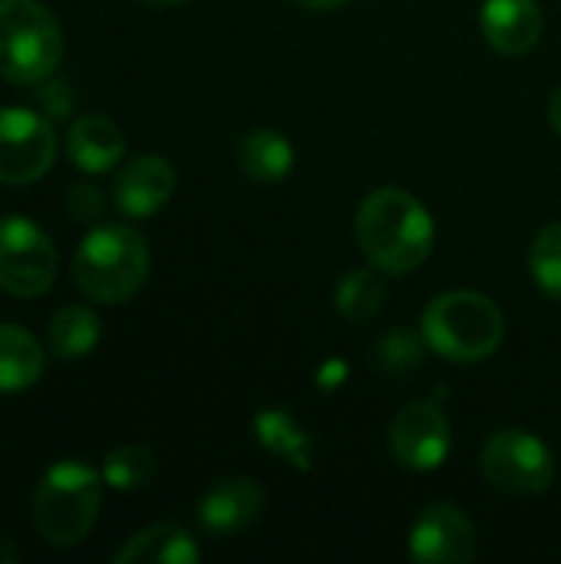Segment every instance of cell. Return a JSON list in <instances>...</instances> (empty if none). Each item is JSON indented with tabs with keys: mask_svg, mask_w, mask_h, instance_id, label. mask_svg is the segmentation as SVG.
<instances>
[{
	"mask_svg": "<svg viewBox=\"0 0 561 564\" xmlns=\"http://www.w3.org/2000/svg\"><path fill=\"white\" fill-rule=\"evenodd\" d=\"M433 215L403 188H377L357 212V241L384 274H410L433 251Z\"/></svg>",
	"mask_w": 561,
	"mask_h": 564,
	"instance_id": "obj_1",
	"label": "cell"
},
{
	"mask_svg": "<svg viewBox=\"0 0 561 564\" xmlns=\"http://www.w3.org/2000/svg\"><path fill=\"white\" fill-rule=\"evenodd\" d=\"M506 317L493 297L476 291H446L423 311V340L453 364H479L503 344Z\"/></svg>",
	"mask_w": 561,
	"mask_h": 564,
	"instance_id": "obj_2",
	"label": "cell"
},
{
	"mask_svg": "<svg viewBox=\"0 0 561 564\" xmlns=\"http://www.w3.org/2000/svg\"><path fill=\"white\" fill-rule=\"evenodd\" d=\"M145 274L149 248L145 238L129 225L93 228L73 258V281L96 304L129 301L142 288Z\"/></svg>",
	"mask_w": 561,
	"mask_h": 564,
	"instance_id": "obj_3",
	"label": "cell"
},
{
	"mask_svg": "<svg viewBox=\"0 0 561 564\" xmlns=\"http://www.w3.org/2000/svg\"><path fill=\"white\" fill-rule=\"evenodd\" d=\"M103 502V473L63 459L46 469L33 496V529L53 549L79 545L96 525Z\"/></svg>",
	"mask_w": 561,
	"mask_h": 564,
	"instance_id": "obj_4",
	"label": "cell"
},
{
	"mask_svg": "<svg viewBox=\"0 0 561 564\" xmlns=\"http://www.w3.org/2000/svg\"><path fill=\"white\" fill-rule=\"evenodd\" d=\"M63 59V33L40 0H0V76L40 86Z\"/></svg>",
	"mask_w": 561,
	"mask_h": 564,
	"instance_id": "obj_5",
	"label": "cell"
},
{
	"mask_svg": "<svg viewBox=\"0 0 561 564\" xmlns=\"http://www.w3.org/2000/svg\"><path fill=\"white\" fill-rule=\"evenodd\" d=\"M56 271L53 238L23 215H0V288L13 297H40L53 288Z\"/></svg>",
	"mask_w": 561,
	"mask_h": 564,
	"instance_id": "obj_6",
	"label": "cell"
},
{
	"mask_svg": "<svg viewBox=\"0 0 561 564\" xmlns=\"http://www.w3.org/2000/svg\"><path fill=\"white\" fill-rule=\"evenodd\" d=\"M483 476L509 496H539L555 479L549 446L526 430H499L483 446Z\"/></svg>",
	"mask_w": 561,
	"mask_h": 564,
	"instance_id": "obj_7",
	"label": "cell"
},
{
	"mask_svg": "<svg viewBox=\"0 0 561 564\" xmlns=\"http://www.w3.org/2000/svg\"><path fill=\"white\" fill-rule=\"evenodd\" d=\"M56 159V135L43 112L3 106L0 109V185H30L50 172Z\"/></svg>",
	"mask_w": 561,
	"mask_h": 564,
	"instance_id": "obj_8",
	"label": "cell"
},
{
	"mask_svg": "<svg viewBox=\"0 0 561 564\" xmlns=\"http://www.w3.org/2000/svg\"><path fill=\"white\" fill-rule=\"evenodd\" d=\"M450 446H453L450 423L443 410L430 400L403 406L390 426V453L407 469H417V473L440 469L443 459L450 456Z\"/></svg>",
	"mask_w": 561,
	"mask_h": 564,
	"instance_id": "obj_9",
	"label": "cell"
},
{
	"mask_svg": "<svg viewBox=\"0 0 561 564\" xmlns=\"http://www.w3.org/2000/svg\"><path fill=\"white\" fill-rule=\"evenodd\" d=\"M410 555L423 564H466L476 558V529L460 506H427L410 532Z\"/></svg>",
	"mask_w": 561,
	"mask_h": 564,
	"instance_id": "obj_10",
	"label": "cell"
},
{
	"mask_svg": "<svg viewBox=\"0 0 561 564\" xmlns=\"http://www.w3.org/2000/svg\"><path fill=\"white\" fill-rule=\"evenodd\" d=\"M265 512V492L255 479H222L198 502V522L208 535H238Z\"/></svg>",
	"mask_w": 561,
	"mask_h": 564,
	"instance_id": "obj_11",
	"label": "cell"
},
{
	"mask_svg": "<svg viewBox=\"0 0 561 564\" xmlns=\"http://www.w3.org/2000/svg\"><path fill=\"white\" fill-rule=\"evenodd\" d=\"M175 192V169L162 155H139L132 159L112 185L116 208L129 218L155 215Z\"/></svg>",
	"mask_w": 561,
	"mask_h": 564,
	"instance_id": "obj_12",
	"label": "cell"
},
{
	"mask_svg": "<svg viewBox=\"0 0 561 564\" xmlns=\"http://www.w3.org/2000/svg\"><path fill=\"white\" fill-rule=\"evenodd\" d=\"M479 23L489 46L506 56L529 53L542 36V10L536 0H486Z\"/></svg>",
	"mask_w": 561,
	"mask_h": 564,
	"instance_id": "obj_13",
	"label": "cell"
},
{
	"mask_svg": "<svg viewBox=\"0 0 561 564\" xmlns=\"http://www.w3.org/2000/svg\"><path fill=\"white\" fill-rule=\"evenodd\" d=\"M122 152H126V135L109 116L73 119V126L66 132V155L79 172H86V175L109 172V169H116Z\"/></svg>",
	"mask_w": 561,
	"mask_h": 564,
	"instance_id": "obj_14",
	"label": "cell"
},
{
	"mask_svg": "<svg viewBox=\"0 0 561 564\" xmlns=\"http://www.w3.org/2000/svg\"><path fill=\"white\" fill-rule=\"evenodd\" d=\"M202 558L195 539L172 522H159L149 525L142 532H136L116 555V564H195Z\"/></svg>",
	"mask_w": 561,
	"mask_h": 564,
	"instance_id": "obj_15",
	"label": "cell"
},
{
	"mask_svg": "<svg viewBox=\"0 0 561 564\" xmlns=\"http://www.w3.org/2000/svg\"><path fill=\"white\" fill-rule=\"evenodd\" d=\"M43 367L36 337L17 324H0V393L30 390L43 377Z\"/></svg>",
	"mask_w": 561,
	"mask_h": 564,
	"instance_id": "obj_16",
	"label": "cell"
},
{
	"mask_svg": "<svg viewBox=\"0 0 561 564\" xmlns=\"http://www.w3.org/2000/svg\"><path fill=\"white\" fill-rule=\"evenodd\" d=\"M235 159H238V165H241V172L248 178H255V182H281L294 165V149L281 132L255 129V132L238 139Z\"/></svg>",
	"mask_w": 561,
	"mask_h": 564,
	"instance_id": "obj_17",
	"label": "cell"
},
{
	"mask_svg": "<svg viewBox=\"0 0 561 564\" xmlns=\"http://www.w3.org/2000/svg\"><path fill=\"white\" fill-rule=\"evenodd\" d=\"M255 436L258 443L274 453L278 459H284L288 466L308 473L311 469V456H314V443L311 436L298 426L294 416H288L284 410H265L255 416Z\"/></svg>",
	"mask_w": 561,
	"mask_h": 564,
	"instance_id": "obj_18",
	"label": "cell"
},
{
	"mask_svg": "<svg viewBox=\"0 0 561 564\" xmlns=\"http://www.w3.org/2000/svg\"><path fill=\"white\" fill-rule=\"evenodd\" d=\"M99 344V317L83 304H66L50 321V354L60 360H79Z\"/></svg>",
	"mask_w": 561,
	"mask_h": 564,
	"instance_id": "obj_19",
	"label": "cell"
},
{
	"mask_svg": "<svg viewBox=\"0 0 561 564\" xmlns=\"http://www.w3.org/2000/svg\"><path fill=\"white\" fill-rule=\"evenodd\" d=\"M103 482L116 492H136L145 489L155 476V456L145 446H116L103 459Z\"/></svg>",
	"mask_w": 561,
	"mask_h": 564,
	"instance_id": "obj_20",
	"label": "cell"
},
{
	"mask_svg": "<svg viewBox=\"0 0 561 564\" xmlns=\"http://www.w3.org/2000/svg\"><path fill=\"white\" fill-rule=\"evenodd\" d=\"M337 311L347 321H367L374 314H380L384 301H387V288L380 281L377 271H350L341 284H337Z\"/></svg>",
	"mask_w": 561,
	"mask_h": 564,
	"instance_id": "obj_21",
	"label": "cell"
},
{
	"mask_svg": "<svg viewBox=\"0 0 561 564\" xmlns=\"http://www.w3.org/2000/svg\"><path fill=\"white\" fill-rule=\"evenodd\" d=\"M529 271L549 297L561 301V221L542 228L539 238L532 241Z\"/></svg>",
	"mask_w": 561,
	"mask_h": 564,
	"instance_id": "obj_22",
	"label": "cell"
},
{
	"mask_svg": "<svg viewBox=\"0 0 561 564\" xmlns=\"http://www.w3.org/2000/svg\"><path fill=\"white\" fill-rule=\"evenodd\" d=\"M33 99L40 106V112L53 122V119H69L73 106H76V96H73V86L66 79H43L40 86H33Z\"/></svg>",
	"mask_w": 561,
	"mask_h": 564,
	"instance_id": "obj_23",
	"label": "cell"
},
{
	"mask_svg": "<svg viewBox=\"0 0 561 564\" xmlns=\"http://www.w3.org/2000/svg\"><path fill=\"white\" fill-rule=\"evenodd\" d=\"M420 340L417 337H410V334H390V337H384V344L377 347V357H380V364L387 367V370H407V367H413L417 360H420Z\"/></svg>",
	"mask_w": 561,
	"mask_h": 564,
	"instance_id": "obj_24",
	"label": "cell"
},
{
	"mask_svg": "<svg viewBox=\"0 0 561 564\" xmlns=\"http://www.w3.org/2000/svg\"><path fill=\"white\" fill-rule=\"evenodd\" d=\"M106 202H103V192L93 188V185H73L66 192V212L79 221V225H93L99 215H103Z\"/></svg>",
	"mask_w": 561,
	"mask_h": 564,
	"instance_id": "obj_25",
	"label": "cell"
},
{
	"mask_svg": "<svg viewBox=\"0 0 561 564\" xmlns=\"http://www.w3.org/2000/svg\"><path fill=\"white\" fill-rule=\"evenodd\" d=\"M294 3L304 7V10H337V7H344L350 0H294Z\"/></svg>",
	"mask_w": 561,
	"mask_h": 564,
	"instance_id": "obj_26",
	"label": "cell"
},
{
	"mask_svg": "<svg viewBox=\"0 0 561 564\" xmlns=\"http://www.w3.org/2000/svg\"><path fill=\"white\" fill-rule=\"evenodd\" d=\"M549 119H552L555 132H559V135H561V86H559V89H555L552 102H549Z\"/></svg>",
	"mask_w": 561,
	"mask_h": 564,
	"instance_id": "obj_27",
	"label": "cell"
},
{
	"mask_svg": "<svg viewBox=\"0 0 561 564\" xmlns=\"http://www.w3.org/2000/svg\"><path fill=\"white\" fill-rule=\"evenodd\" d=\"M149 7H175V3H185V0H142Z\"/></svg>",
	"mask_w": 561,
	"mask_h": 564,
	"instance_id": "obj_28",
	"label": "cell"
}]
</instances>
